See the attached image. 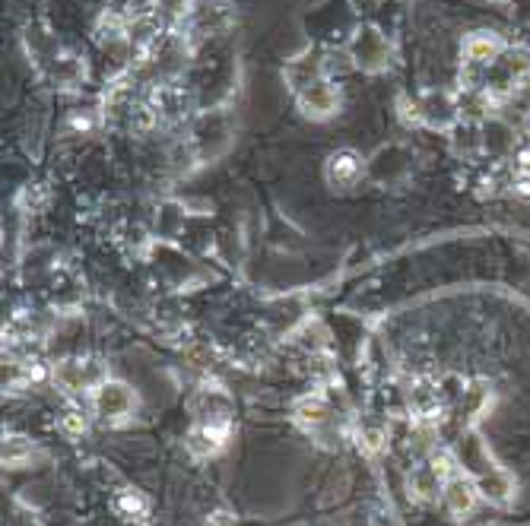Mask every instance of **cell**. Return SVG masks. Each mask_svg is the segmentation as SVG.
Listing matches in <instances>:
<instances>
[{
    "mask_svg": "<svg viewBox=\"0 0 530 526\" xmlns=\"http://www.w3.org/2000/svg\"><path fill=\"white\" fill-rule=\"evenodd\" d=\"M407 118L426 130H454L464 121V108L451 89H426L407 105Z\"/></svg>",
    "mask_w": 530,
    "mask_h": 526,
    "instance_id": "1",
    "label": "cell"
},
{
    "mask_svg": "<svg viewBox=\"0 0 530 526\" xmlns=\"http://www.w3.org/2000/svg\"><path fill=\"white\" fill-rule=\"evenodd\" d=\"M346 54H350V61L356 70L369 73V77H378V73H388L394 67V42L388 39L385 32L372 23H362L353 35H350V45H346Z\"/></svg>",
    "mask_w": 530,
    "mask_h": 526,
    "instance_id": "2",
    "label": "cell"
},
{
    "mask_svg": "<svg viewBox=\"0 0 530 526\" xmlns=\"http://www.w3.org/2000/svg\"><path fill=\"white\" fill-rule=\"evenodd\" d=\"M232 143V124L223 108L200 115L191 127V146L200 159H216L219 153H226V146Z\"/></svg>",
    "mask_w": 530,
    "mask_h": 526,
    "instance_id": "3",
    "label": "cell"
},
{
    "mask_svg": "<svg viewBox=\"0 0 530 526\" xmlns=\"http://www.w3.org/2000/svg\"><path fill=\"white\" fill-rule=\"evenodd\" d=\"M296 105L305 118H312V121H327V118H334L340 105H343V92L340 86L331 80V77H321L315 83H308L305 89L296 92Z\"/></svg>",
    "mask_w": 530,
    "mask_h": 526,
    "instance_id": "4",
    "label": "cell"
},
{
    "mask_svg": "<svg viewBox=\"0 0 530 526\" xmlns=\"http://www.w3.org/2000/svg\"><path fill=\"white\" fill-rule=\"evenodd\" d=\"M324 178L334 191H353L369 178V159H362L356 149H337L324 162Z\"/></svg>",
    "mask_w": 530,
    "mask_h": 526,
    "instance_id": "5",
    "label": "cell"
},
{
    "mask_svg": "<svg viewBox=\"0 0 530 526\" xmlns=\"http://www.w3.org/2000/svg\"><path fill=\"white\" fill-rule=\"evenodd\" d=\"M134 390L121 384V381H102L96 384V393H93V409L96 416L105 419V422H118L124 416H131L134 412Z\"/></svg>",
    "mask_w": 530,
    "mask_h": 526,
    "instance_id": "6",
    "label": "cell"
},
{
    "mask_svg": "<svg viewBox=\"0 0 530 526\" xmlns=\"http://www.w3.org/2000/svg\"><path fill=\"white\" fill-rule=\"evenodd\" d=\"M464 67L467 70H486L489 64H496L502 54H505V42L499 39L496 32H470L464 39Z\"/></svg>",
    "mask_w": 530,
    "mask_h": 526,
    "instance_id": "7",
    "label": "cell"
},
{
    "mask_svg": "<svg viewBox=\"0 0 530 526\" xmlns=\"http://www.w3.org/2000/svg\"><path fill=\"white\" fill-rule=\"evenodd\" d=\"M404 172H410V153L404 146H381L378 153L369 159V178H375L381 184L394 181Z\"/></svg>",
    "mask_w": 530,
    "mask_h": 526,
    "instance_id": "8",
    "label": "cell"
},
{
    "mask_svg": "<svg viewBox=\"0 0 530 526\" xmlns=\"http://www.w3.org/2000/svg\"><path fill=\"white\" fill-rule=\"evenodd\" d=\"M283 77H286V83H289V89H292V96H296V92L305 89L308 83H315V80L327 77V67H324V61L318 58V54H302V58H296V61L286 64Z\"/></svg>",
    "mask_w": 530,
    "mask_h": 526,
    "instance_id": "9",
    "label": "cell"
},
{
    "mask_svg": "<svg viewBox=\"0 0 530 526\" xmlns=\"http://www.w3.org/2000/svg\"><path fill=\"white\" fill-rule=\"evenodd\" d=\"M442 495H445L448 511L458 514V517H464V514L473 511V504H477L480 488H477V482L467 479V476H451V479L445 482V488H442Z\"/></svg>",
    "mask_w": 530,
    "mask_h": 526,
    "instance_id": "10",
    "label": "cell"
},
{
    "mask_svg": "<svg viewBox=\"0 0 530 526\" xmlns=\"http://www.w3.org/2000/svg\"><path fill=\"white\" fill-rule=\"evenodd\" d=\"M83 77H86V64L77 58V54L58 51V54L51 58V80L58 83V86L70 89V86H77Z\"/></svg>",
    "mask_w": 530,
    "mask_h": 526,
    "instance_id": "11",
    "label": "cell"
},
{
    "mask_svg": "<svg viewBox=\"0 0 530 526\" xmlns=\"http://www.w3.org/2000/svg\"><path fill=\"white\" fill-rule=\"evenodd\" d=\"M54 378H58L67 390H83L89 384H102L99 371H89L83 362H64L58 371H54Z\"/></svg>",
    "mask_w": 530,
    "mask_h": 526,
    "instance_id": "12",
    "label": "cell"
},
{
    "mask_svg": "<svg viewBox=\"0 0 530 526\" xmlns=\"http://www.w3.org/2000/svg\"><path fill=\"white\" fill-rule=\"evenodd\" d=\"M477 488H480V495H486L492 504H505L511 498V479L502 473V469H489L486 476H480Z\"/></svg>",
    "mask_w": 530,
    "mask_h": 526,
    "instance_id": "13",
    "label": "cell"
},
{
    "mask_svg": "<svg viewBox=\"0 0 530 526\" xmlns=\"http://www.w3.org/2000/svg\"><path fill=\"white\" fill-rule=\"evenodd\" d=\"M194 4H197V0H153V10L162 16V20L181 23V20H188V16L194 13Z\"/></svg>",
    "mask_w": 530,
    "mask_h": 526,
    "instance_id": "14",
    "label": "cell"
},
{
    "mask_svg": "<svg viewBox=\"0 0 530 526\" xmlns=\"http://www.w3.org/2000/svg\"><path fill=\"white\" fill-rule=\"evenodd\" d=\"M115 507L127 517V520H143L146 511H150V504H146V498L140 492H131V488H124V492L115 498Z\"/></svg>",
    "mask_w": 530,
    "mask_h": 526,
    "instance_id": "15",
    "label": "cell"
},
{
    "mask_svg": "<svg viewBox=\"0 0 530 526\" xmlns=\"http://www.w3.org/2000/svg\"><path fill=\"white\" fill-rule=\"evenodd\" d=\"M29 457H32V444L26 438H7L4 441V463L7 466H20Z\"/></svg>",
    "mask_w": 530,
    "mask_h": 526,
    "instance_id": "16",
    "label": "cell"
},
{
    "mask_svg": "<svg viewBox=\"0 0 530 526\" xmlns=\"http://www.w3.org/2000/svg\"><path fill=\"white\" fill-rule=\"evenodd\" d=\"M515 191L521 197H530V149L515 162Z\"/></svg>",
    "mask_w": 530,
    "mask_h": 526,
    "instance_id": "17",
    "label": "cell"
},
{
    "mask_svg": "<svg viewBox=\"0 0 530 526\" xmlns=\"http://www.w3.org/2000/svg\"><path fill=\"white\" fill-rule=\"evenodd\" d=\"M210 526H235V523L229 514H216V517H210Z\"/></svg>",
    "mask_w": 530,
    "mask_h": 526,
    "instance_id": "18",
    "label": "cell"
},
{
    "mask_svg": "<svg viewBox=\"0 0 530 526\" xmlns=\"http://www.w3.org/2000/svg\"><path fill=\"white\" fill-rule=\"evenodd\" d=\"M524 134L530 137V108H527V115H524Z\"/></svg>",
    "mask_w": 530,
    "mask_h": 526,
    "instance_id": "19",
    "label": "cell"
},
{
    "mask_svg": "<svg viewBox=\"0 0 530 526\" xmlns=\"http://www.w3.org/2000/svg\"><path fill=\"white\" fill-rule=\"evenodd\" d=\"M473 526H499V523H489V520H483V523H473Z\"/></svg>",
    "mask_w": 530,
    "mask_h": 526,
    "instance_id": "20",
    "label": "cell"
}]
</instances>
